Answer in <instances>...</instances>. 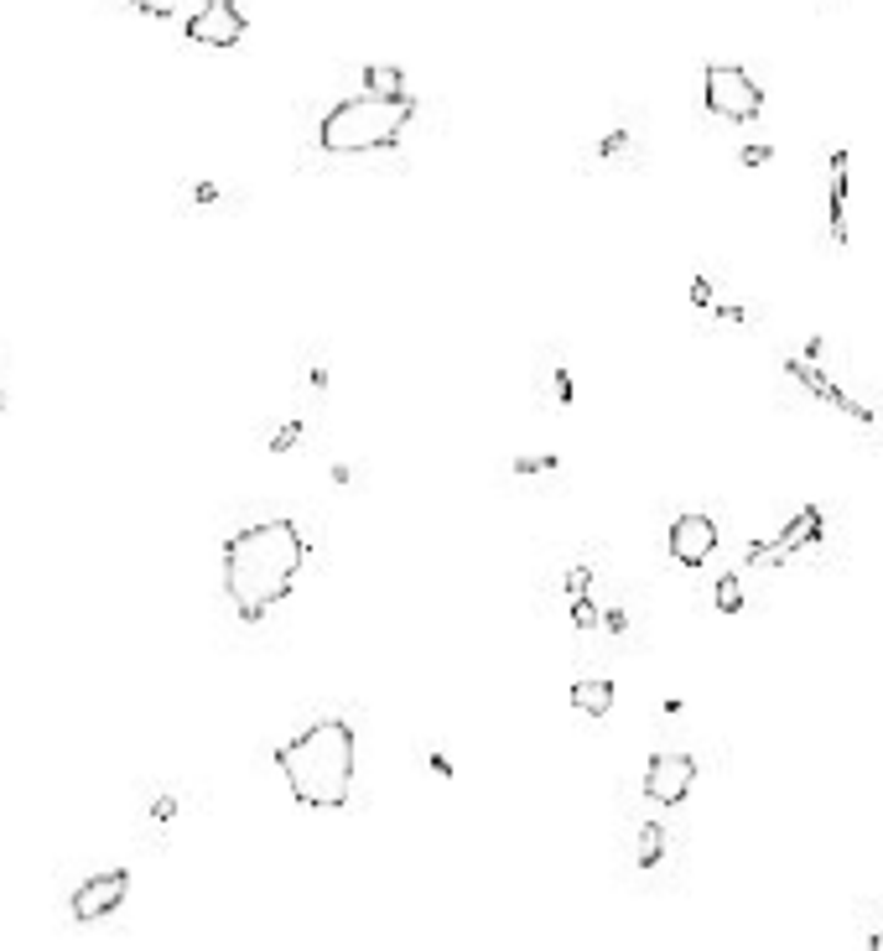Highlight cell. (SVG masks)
<instances>
[{"mask_svg":"<svg viewBox=\"0 0 883 951\" xmlns=\"http://www.w3.org/2000/svg\"><path fill=\"white\" fill-rule=\"evenodd\" d=\"M302 567H307V535L286 516L239 525L218 552V577L239 619H265L281 609L296 593Z\"/></svg>","mask_w":883,"mask_h":951,"instance_id":"1","label":"cell"},{"mask_svg":"<svg viewBox=\"0 0 883 951\" xmlns=\"http://www.w3.org/2000/svg\"><path fill=\"white\" fill-rule=\"evenodd\" d=\"M281 780L307 812H338L353 791V765L359 744L343 717H317L292 744H281Z\"/></svg>","mask_w":883,"mask_h":951,"instance_id":"2","label":"cell"},{"mask_svg":"<svg viewBox=\"0 0 883 951\" xmlns=\"http://www.w3.org/2000/svg\"><path fill=\"white\" fill-rule=\"evenodd\" d=\"M416 115V100H338L322 125H317V151L328 157H370V151H395V140L406 136Z\"/></svg>","mask_w":883,"mask_h":951,"instance_id":"3","label":"cell"},{"mask_svg":"<svg viewBox=\"0 0 883 951\" xmlns=\"http://www.w3.org/2000/svg\"><path fill=\"white\" fill-rule=\"evenodd\" d=\"M702 100L706 110L717 120H733V125H744V120H754L759 110H765V89L748 79L744 68H733V63H712L702 79Z\"/></svg>","mask_w":883,"mask_h":951,"instance_id":"4","label":"cell"},{"mask_svg":"<svg viewBox=\"0 0 883 951\" xmlns=\"http://www.w3.org/2000/svg\"><path fill=\"white\" fill-rule=\"evenodd\" d=\"M530 390H535V406L541 411H571V400H577V370H571L567 349H541V359H535V375H530Z\"/></svg>","mask_w":883,"mask_h":951,"instance_id":"5","label":"cell"},{"mask_svg":"<svg viewBox=\"0 0 883 951\" xmlns=\"http://www.w3.org/2000/svg\"><path fill=\"white\" fill-rule=\"evenodd\" d=\"M131 899V869H104V873H89L79 890H73V920H104L115 915L120 905Z\"/></svg>","mask_w":883,"mask_h":951,"instance_id":"6","label":"cell"},{"mask_svg":"<svg viewBox=\"0 0 883 951\" xmlns=\"http://www.w3.org/2000/svg\"><path fill=\"white\" fill-rule=\"evenodd\" d=\"M697 785V759L691 754H655L645 765V795L655 806H681Z\"/></svg>","mask_w":883,"mask_h":951,"instance_id":"7","label":"cell"},{"mask_svg":"<svg viewBox=\"0 0 883 951\" xmlns=\"http://www.w3.org/2000/svg\"><path fill=\"white\" fill-rule=\"evenodd\" d=\"M245 11H239L235 0H208L203 11H193L188 16V42H197V47H235L239 37H245Z\"/></svg>","mask_w":883,"mask_h":951,"instance_id":"8","label":"cell"},{"mask_svg":"<svg viewBox=\"0 0 883 951\" xmlns=\"http://www.w3.org/2000/svg\"><path fill=\"white\" fill-rule=\"evenodd\" d=\"M328 390H333V359H328V343H313V349H302V359H296V370H292V400L302 411L322 417Z\"/></svg>","mask_w":883,"mask_h":951,"instance_id":"9","label":"cell"},{"mask_svg":"<svg viewBox=\"0 0 883 951\" xmlns=\"http://www.w3.org/2000/svg\"><path fill=\"white\" fill-rule=\"evenodd\" d=\"M313 432H317V411H302L296 400H292V411H286V417L260 421V442H265V453H275V457L302 453V448L313 442Z\"/></svg>","mask_w":883,"mask_h":951,"instance_id":"10","label":"cell"},{"mask_svg":"<svg viewBox=\"0 0 883 951\" xmlns=\"http://www.w3.org/2000/svg\"><path fill=\"white\" fill-rule=\"evenodd\" d=\"M712 552H717V525L706 516H681L670 525V556L681 567H702Z\"/></svg>","mask_w":883,"mask_h":951,"instance_id":"11","label":"cell"},{"mask_svg":"<svg viewBox=\"0 0 883 951\" xmlns=\"http://www.w3.org/2000/svg\"><path fill=\"white\" fill-rule=\"evenodd\" d=\"M510 484H530V489H562L567 484V463L556 453H520L505 463Z\"/></svg>","mask_w":883,"mask_h":951,"instance_id":"12","label":"cell"},{"mask_svg":"<svg viewBox=\"0 0 883 951\" xmlns=\"http://www.w3.org/2000/svg\"><path fill=\"white\" fill-rule=\"evenodd\" d=\"M847 151H831L826 157V203H831V239L847 245Z\"/></svg>","mask_w":883,"mask_h":951,"instance_id":"13","label":"cell"},{"mask_svg":"<svg viewBox=\"0 0 883 951\" xmlns=\"http://www.w3.org/2000/svg\"><path fill=\"white\" fill-rule=\"evenodd\" d=\"M634 151H639V136L629 125H619V131H609V136H598L588 146V167H629V161H639Z\"/></svg>","mask_w":883,"mask_h":951,"instance_id":"14","label":"cell"},{"mask_svg":"<svg viewBox=\"0 0 883 951\" xmlns=\"http://www.w3.org/2000/svg\"><path fill=\"white\" fill-rule=\"evenodd\" d=\"M177 203L182 208H203V214H224V208H239V199L229 193V188H218L214 178H193L182 193H177Z\"/></svg>","mask_w":883,"mask_h":951,"instance_id":"15","label":"cell"},{"mask_svg":"<svg viewBox=\"0 0 883 951\" xmlns=\"http://www.w3.org/2000/svg\"><path fill=\"white\" fill-rule=\"evenodd\" d=\"M364 94H374V100H411L406 68H390V63H370V68H364Z\"/></svg>","mask_w":883,"mask_h":951,"instance_id":"16","label":"cell"},{"mask_svg":"<svg viewBox=\"0 0 883 951\" xmlns=\"http://www.w3.org/2000/svg\"><path fill=\"white\" fill-rule=\"evenodd\" d=\"M571 707L588 717H609L613 713V681H603V676H582L577 687H571Z\"/></svg>","mask_w":883,"mask_h":951,"instance_id":"17","label":"cell"},{"mask_svg":"<svg viewBox=\"0 0 883 951\" xmlns=\"http://www.w3.org/2000/svg\"><path fill=\"white\" fill-rule=\"evenodd\" d=\"M811 541H822V510H801V516L790 520L785 531L774 535V546H780V552H801V546H811Z\"/></svg>","mask_w":883,"mask_h":951,"instance_id":"18","label":"cell"},{"mask_svg":"<svg viewBox=\"0 0 883 951\" xmlns=\"http://www.w3.org/2000/svg\"><path fill=\"white\" fill-rule=\"evenodd\" d=\"M666 827H660V822H639V837H634V863H639V869H660V863H666Z\"/></svg>","mask_w":883,"mask_h":951,"instance_id":"19","label":"cell"},{"mask_svg":"<svg viewBox=\"0 0 883 951\" xmlns=\"http://www.w3.org/2000/svg\"><path fill=\"white\" fill-rule=\"evenodd\" d=\"M177 812H182V801H177V791H157L151 801H146V812H140V822L151 827L157 837H167L172 833V822H177Z\"/></svg>","mask_w":883,"mask_h":951,"instance_id":"20","label":"cell"},{"mask_svg":"<svg viewBox=\"0 0 883 951\" xmlns=\"http://www.w3.org/2000/svg\"><path fill=\"white\" fill-rule=\"evenodd\" d=\"M416 759H421V765H427V770H432L437 780H452V774H457V765H452V754H448V749H437V744H421V749H416Z\"/></svg>","mask_w":883,"mask_h":951,"instance_id":"21","label":"cell"},{"mask_svg":"<svg viewBox=\"0 0 883 951\" xmlns=\"http://www.w3.org/2000/svg\"><path fill=\"white\" fill-rule=\"evenodd\" d=\"M717 609H723V614H738V609H744V582H738V573H727L723 582H717Z\"/></svg>","mask_w":883,"mask_h":951,"instance_id":"22","label":"cell"},{"mask_svg":"<svg viewBox=\"0 0 883 951\" xmlns=\"http://www.w3.org/2000/svg\"><path fill=\"white\" fill-rule=\"evenodd\" d=\"M131 5H136L140 16H157V21H167L177 11V0H131Z\"/></svg>","mask_w":883,"mask_h":951,"instance_id":"23","label":"cell"},{"mask_svg":"<svg viewBox=\"0 0 883 951\" xmlns=\"http://www.w3.org/2000/svg\"><path fill=\"white\" fill-rule=\"evenodd\" d=\"M744 161H748V167H765V161H769V146H744Z\"/></svg>","mask_w":883,"mask_h":951,"instance_id":"24","label":"cell"},{"mask_svg":"<svg viewBox=\"0 0 883 951\" xmlns=\"http://www.w3.org/2000/svg\"><path fill=\"white\" fill-rule=\"evenodd\" d=\"M353 478H359V474H353V468H343V463H333V484H343V489H359Z\"/></svg>","mask_w":883,"mask_h":951,"instance_id":"25","label":"cell"},{"mask_svg":"<svg viewBox=\"0 0 883 951\" xmlns=\"http://www.w3.org/2000/svg\"><path fill=\"white\" fill-rule=\"evenodd\" d=\"M868 947H873V951H883V926H879V931H873V941H868Z\"/></svg>","mask_w":883,"mask_h":951,"instance_id":"26","label":"cell"},{"mask_svg":"<svg viewBox=\"0 0 883 951\" xmlns=\"http://www.w3.org/2000/svg\"><path fill=\"white\" fill-rule=\"evenodd\" d=\"M0 411H5V375H0Z\"/></svg>","mask_w":883,"mask_h":951,"instance_id":"27","label":"cell"}]
</instances>
